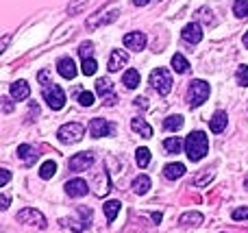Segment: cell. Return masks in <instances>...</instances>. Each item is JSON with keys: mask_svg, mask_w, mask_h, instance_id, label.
Returning a JSON list of instances; mask_svg holds the SVG:
<instances>
[{"mask_svg": "<svg viewBox=\"0 0 248 233\" xmlns=\"http://www.w3.org/2000/svg\"><path fill=\"white\" fill-rule=\"evenodd\" d=\"M57 70L63 78H74L77 77V63L72 61V57H61L59 63H57Z\"/></svg>", "mask_w": 248, "mask_h": 233, "instance_id": "5bb4252c", "label": "cell"}, {"mask_svg": "<svg viewBox=\"0 0 248 233\" xmlns=\"http://www.w3.org/2000/svg\"><path fill=\"white\" fill-rule=\"evenodd\" d=\"M83 74H85V77H94L96 74V70H98V63H96V59H83Z\"/></svg>", "mask_w": 248, "mask_h": 233, "instance_id": "f1b7e54d", "label": "cell"}, {"mask_svg": "<svg viewBox=\"0 0 248 233\" xmlns=\"http://www.w3.org/2000/svg\"><path fill=\"white\" fill-rule=\"evenodd\" d=\"M198 16H201L202 17V20H205L207 22V24H214V16H211V11H207V9H201V13H198Z\"/></svg>", "mask_w": 248, "mask_h": 233, "instance_id": "74e56055", "label": "cell"}, {"mask_svg": "<svg viewBox=\"0 0 248 233\" xmlns=\"http://www.w3.org/2000/svg\"><path fill=\"white\" fill-rule=\"evenodd\" d=\"M150 190V179L146 177V174H141V177H137L135 181H133V192L135 194H146V192Z\"/></svg>", "mask_w": 248, "mask_h": 233, "instance_id": "d4e9b609", "label": "cell"}, {"mask_svg": "<svg viewBox=\"0 0 248 233\" xmlns=\"http://www.w3.org/2000/svg\"><path fill=\"white\" fill-rule=\"evenodd\" d=\"M131 129L137 131V133H141V138H153V126L146 124L141 118H133V120H131Z\"/></svg>", "mask_w": 248, "mask_h": 233, "instance_id": "d6986e66", "label": "cell"}, {"mask_svg": "<svg viewBox=\"0 0 248 233\" xmlns=\"http://www.w3.org/2000/svg\"><path fill=\"white\" fill-rule=\"evenodd\" d=\"M122 83L124 85L128 87V90H135L137 85H140V72H137V70H126V72H124V77H122Z\"/></svg>", "mask_w": 248, "mask_h": 233, "instance_id": "603a6c76", "label": "cell"}, {"mask_svg": "<svg viewBox=\"0 0 248 233\" xmlns=\"http://www.w3.org/2000/svg\"><path fill=\"white\" fill-rule=\"evenodd\" d=\"M124 46L131 48V50H135V52L144 50V46H146V35L140 33V31H135V33H126V35H124Z\"/></svg>", "mask_w": 248, "mask_h": 233, "instance_id": "8fae6325", "label": "cell"}, {"mask_svg": "<svg viewBox=\"0 0 248 233\" xmlns=\"http://www.w3.org/2000/svg\"><path fill=\"white\" fill-rule=\"evenodd\" d=\"M183 39L187 44H201V39H202V26L198 24V22H192V24H187L183 29Z\"/></svg>", "mask_w": 248, "mask_h": 233, "instance_id": "4fadbf2b", "label": "cell"}, {"mask_svg": "<svg viewBox=\"0 0 248 233\" xmlns=\"http://www.w3.org/2000/svg\"><path fill=\"white\" fill-rule=\"evenodd\" d=\"M9 179H11V172H9V170H0V186H7L9 183Z\"/></svg>", "mask_w": 248, "mask_h": 233, "instance_id": "f35d334b", "label": "cell"}, {"mask_svg": "<svg viewBox=\"0 0 248 233\" xmlns=\"http://www.w3.org/2000/svg\"><path fill=\"white\" fill-rule=\"evenodd\" d=\"M135 161H137V166H140V168H146V166L150 164V151L148 148H137L135 151Z\"/></svg>", "mask_w": 248, "mask_h": 233, "instance_id": "484cf974", "label": "cell"}, {"mask_svg": "<svg viewBox=\"0 0 248 233\" xmlns=\"http://www.w3.org/2000/svg\"><path fill=\"white\" fill-rule=\"evenodd\" d=\"M181 126H183V118L181 116H170L163 120V129L166 131H179Z\"/></svg>", "mask_w": 248, "mask_h": 233, "instance_id": "83f0119b", "label": "cell"}, {"mask_svg": "<svg viewBox=\"0 0 248 233\" xmlns=\"http://www.w3.org/2000/svg\"><path fill=\"white\" fill-rule=\"evenodd\" d=\"M244 46L248 48V31H246V35H244Z\"/></svg>", "mask_w": 248, "mask_h": 233, "instance_id": "bcb514c9", "label": "cell"}, {"mask_svg": "<svg viewBox=\"0 0 248 233\" xmlns=\"http://www.w3.org/2000/svg\"><path fill=\"white\" fill-rule=\"evenodd\" d=\"M96 92H98V94L103 96V98L107 100L109 105L116 103V94H113V83L109 81V78H98V81H96Z\"/></svg>", "mask_w": 248, "mask_h": 233, "instance_id": "7c38bea8", "label": "cell"}, {"mask_svg": "<svg viewBox=\"0 0 248 233\" xmlns=\"http://www.w3.org/2000/svg\"><path fill=\"white\" fill-rule=\"evenodd\" d=\"M209 83L201 81V78H196V81L189 83V107H201L202 103H205L207 98H209Z\"/></svg>", "mask_w": 248, "mask_h": 233, "instance_id": "3957f363", "label": "cell"}, {"mask_svg": "<svg viewBox=\"0 0 248 233\" xmlns=\"http://www.w3.org/2000/svg\"><path fill=\"white\" fill-rule=\"evenodd\" d=\"M126 61H128L126 52H124V50H113L111 57H109V65H107L109 72H118V70H120L122 65L126 63Z\"/></svg>", "mask_w": 248, "mask_h": 233, "instance_id": "9a60e30c", "label": "cell"}, {"mask_svg": "<svg viewBox=\"0 0 248 233\" xmlns=\"http://www.w3.org/2000/svg\"><path fill=\"white\" fill-rule=\"evenodd\" d=\"M17 157H20L22 161H26V164H33L39 157V153L35 151L33 146H29V144H20V146H17Z\"/></svg>", "mask_w": 248, "mask_h": 233, "instance_id": "e0dca14e", "label": "cell"}, {"mask_svg": "<svg viewBox=\"0 0 248 233\" xmlns=\"http://www.w3.org/2000/svg\"><path fill=\"white\" fill-rule=\"evenodd\" d=\"M48 77H50V72H48V70H42V72L37 74V81L44 83V85H50V83H48Z\"/></svg>", "mask_w": 248, "mask_h": 233, "instance_id": "ab89813d", "label": "cell"}, {"mask_svg": "<svg viewBox=\"0 0 248 233\" xmlns=\"http://www.w3.org/2000/svg\"><path fill=\"white\" fill-rule=\"evenodd\" d=\"M65 192H68V196H72V199H81V196H85L87 192H90V186H87V181H83V179H72V181L65 183Z\"/></svg>", "mask_w": 248, "mask_h": 233, "instance_id": "30bf717a", "label": "cell"}, {"mask_svg": "<svg viewBox=\"0 0 248 233\" xmlns=\"http://www.w3.org/2000/svg\"><path fill=\"white\" fill-rule=\"evenodd\" d=\"M246 190H248V179H246Z\"/></svg>", "mask_w": 248, "mask_h": 233, "instance_id": "7dc6e473", "label": "cell"}, {"mask_svg": "<svg viewBox=\"0 0 248 233\" xmlns=\"http://www.w3.org/2000/svg\"><path fill=\"white\" fill-rule=\"evenodd\" d=\"M211 177H214V172H209V170H207V172L202 174V177H198V179H196V181H194V183H196V186H205L207 181H211Z\"/></svg>", "mask_w": 248, "mask_h": 233, "instance_id": "8d00e7d4", "label": "cell"}, {"mask_svg": "<svg viewBox=\"0 0 248 233\" xmlns=\"http://www.w3.org/2000/svg\"><path fill=\"white\" fill-rule=\"evenodd\" d=\"M44 100L48 103V107L59 111V109L65 107V92L61 90L59 85L50 83V85H44Z\"/></svg>", "mask_w": 248, "mask_h": 233, "instance_id": "277c9868", "label": "cell"}, {"mask_svg": "<svg viewBox=\"0 0 248 233\" xmlns=\"http://www.w3.org/2000/svg\"><path fill=\"white\" fill-rule=\"evenodd\" d=\"M83 135H85V126L78 124V122L63 124L59 131H57V138H59L61 144H77L83 140Z\"/></svg>", "mask_w": 248, "mask_h": 233, "instance_id": "7a4b0ae2", "label": "cell"}, {"mask_svg": "<svg viewBox=\"0 0 248 233\" xmlns=\"http://www.w3.org/2000/svg\"><path fill=\"white\" fill-rule=\"evenodd\" d=\"M92 52H94V44H92V42L81 44V48H78V55H81V59H90Z\"/></svg>", "mask_w": 248, "mask_h": 233, "instance_id": "836d02e7", "label": "cell"}, {"mask_svg": "<svg viewBox=\"0 0 248 233\" xmlns=\"http://www.w3.org/2000/svg\"><path fill=\"white\" fill-rule=\"evenodd\" d=\"M209 151V140L202 131H194L185 140V153H187L189 161H201Z\"/></svg>", "mask_w": 248, "mask_h": 233, "instance_id": "6da1fadb", "label": "cell"}, {"mask_svg": "<svg viewBox=\"0 0 248 233\" xmlns=\"http://www.w3.org/2000/svg\"><path fill=\"white\" fill-rule=\"evenodd\" d=\"M179 222H181V227H196V225H201L202 222V214L187 212V214H183V216L179 218Z\"/></svg>", "mask_w": 248, "mask_h": 233, "instance_id": "44dd1931", "label": "cell"}, {"mask_svg": "<svg viewBox=\"0 0 248 233\" xmlns=\"http://www.w3.org/2000/svg\"><path fill=\"white\" fill-rule=\"evenodd\" d=\"M120 207H122L120 201H107V203H105V216H107V222H113V220H116V216H118V212H120Z\"/></svg>", "mask_w": 248, "mask_h": 233, "instance_id": "7402d4cb", "label": "cell"}, {"mask_svg": "<svg viewBox=\"0 0 248 233\" xmlns=\"http://www.w3.org/2000/svg\"><path fill=\"white\" fill-rule=\"evenodd\" d=\"M163 148H166L168 153H179L181 148H183V142H181L179 138H168L166 142H163Z\"/></svg>", "mask_w": 248, "mask_h": 233, "instance_id": "f546056e", "label": "cell"}, {"mask_svg": "<svg viewBox=\"0 0 248 233\" xmlns=\"http://www.w3.org/2000/svg\"><path fill=\"white\" fill-rule=\"evenodd\" d=\"M150 83H153V87L161 96H168L170 90H172V77H170V72L163 70V68H157V70L150 72Z\"/></svg>", "mask_w": 248, "mask_h": 233, "instance_id": "5b68a950", "label": "cell"}, {"mask_svg": "<svg viewBox=\"0 0 248 233\" xmlns=\"http://www.w3.org/2000/svg\"><path fill=\"white\" fill-rule=\"evenodd\" d=\"M92 164H94V153H90V151L77 153V155L70 157V161H68L72 172H83V170H87Z\"/></svg>", "mask_w": 248, "mask_h": 233, "instance_id": "52a82bcc", "label": "cell"}, {"mask_svg": "<svg viewBox=\"0 0 248 233\" xmlns=\"http://www.w3.org/2000/svg\"><path fill=\"white\" fill-rule=\"evenodd\" d=\"M113 133V124H109L105 118H94L90 122V135L92 138H105V135Z\"/></svg>", "mask_w": 248, "mask_h": 233, "instance_id": "9c48e42d", "label": "cell"}, {"mask_svg": "<svg viewBox=\"0 0 248 233\" xmlns=\"http://www.w3.org/2000/svg\"><path fill=\"white\" fill-rule=\"evenodd\" d=\"M133 2H135V4H137V7H144V4H148V2H150V0H133Z\"/></svg>", "mask_w": 248, "mask_h": 233, "instance_id": "ee69618b", "label": "cell"}, {"mask_svg": "<svg viewBox=\"0 0 248 233\" xmlns=\"http://www.w3.org/2000/svg\"><path fill=\"white\" fill-rule=\"evenodd\" d=\"M0 100H2V111H4V113L11 111V109H13V103H11V100H9V98H0Z\"/></svg>", "mask_w": 248, "mask_h": 233, "instance_id": "60d3db41", "label": "cell"}, {"mask_svg": "<svg viewBox=\"0 0 248 233\" xmlns=\"http://www.w3.org/2000/svg\"><path fill=\"white\" fill-rule=\"evenodd\" d=\"M235 77H237V83H240L242 87H248V65H240Z\"/></svg>", "mask_w": 248, "mask_h": 233, "instance_id": "d6a6232c", "label": "cell"}, {"mask_svg": "<svg viewBox=\"0 0 248 233\" xmlns=\"http://www.w3.org/2000/svg\"><path fill=\"white\" fill-rule=\"evenodd\" d=\"M233 220H248V207H240V209H233Z\"/></svg>", "mask_w": 248, "mask_h": 233, "instance_id": "d590c367", "label": "cell"}, {"mask_svg": "<svg viewBox=\"0 0 248 233\" xmlns=\"http://www.w3.org/2000/svg\"><path fill=\"white\" fill-rule=\"evenodd\" d=\"M135 107L146 109V107H148V103H146V98H135Z\"/></svg>", "mask_w": 248, "mask_h": 233, "instance_id": "7bdbcfd3", "label": "cell"}, {"mask_svg": "<svg viewBox=\"0 0 248 233\" xmlns=\"http://www.w3.org/2000/svg\"><path fill=\"white\" fill-rule=\"evenodd\" d=\"M87 2H90V0H72V2L68 4V13L70 16H77V13H81L83 9L87 7Z\"/></svg>", "mask_w": 248, "mask_h": 233, "instance_id": "1f68e13d", "label": "cell"}, {"mask_svg": "<svg viewBox=\"0 0 248 233\" xmlns=\"http://www.w3.org/2000/svg\"><path fill=\"white\" fill-rule=\"evenodd\" d=\"M17 220L24 222V225H35V227H39V229H46V227H48L46 218H44L37 209H31V207L22 209V212L17 214Z\"/></svg>", "mask_w": 248, "mask_h": 233, "instance_id": "ba28073f", "label": "cell"}, {"mask_svg": "<svg viewBox=\"0 0 248 233\" xmlns=\"http://www.w3.org/2000/svg\"><path fill=\"white\" fill-rule=\"evenodd\" d=\"M11 96L16 100H26L29 98V94H31V87H29V83L26 81H16V83H11Z\"/></svg>", "mask_w": 248, "mask_h": 233, "instance_id": "2e32d148", "label": "cell"}, {"mask_svg": "<svg viewBox=\"0 0 248 233\" xmlns=\"http://www.w3.org/2000/svg\"><path fill=\"white\" fill-rule=\"evenodd\" d=\"M233 13H235L237 17H248V0H235Z\"/></svg>", "mask_w": 248, "mask_h": 233, "instance_id": "4dcf8cb0", "label": "cell"}, {"mask_svg": "<svg viewBox=\"0 0 248 233\" xmlns=\"http://www.w3.org/2000/svg\"><path fill=\"white\" fill-rule=\"evenodd\" d=\"M209 129L214 131V133H222V131L227 129V113L216 111L214 118H211V122H209Z\"/></svg>", "mask_w": 248, "mask_h": 233, "instance_id": "ac0fdd59", "label": "cell"}, {"mask_svg": "<svg viewBox=\"0 0 248 233\" xmlns=\"http://www.w3.org/2000/svg\"><path fill=\"white\" fill-rule=\"evenodd\" d=\"M150 216H153V220H155V222H159V220H161V214H159V212H155V214H150Z\"/></svg>", "mask_w": 248, "mask_h": 233, "instance_id": "f6af8a7d", "label": "cell"}, {"mask_svg": "<svg viewBox=\"0 0 248 233\" xmlns=\"http://www.w3.org/2000/svg\"><path fill=\"white\" fill-rule=\"evenodd\" d=\"M172 68H174V72H179V74H185L189 70V61L185 59L181 52H176L174 57H172Z\"/></svg>", "mask_w": 248, "mask_h": 233, "instance_id": "cb8c5ba5", "label": "cell"}, {"mask_svg": "<svg viewBox=\"0 0 248 233\" xmlns=\"http://www.w3.org/2000/svg\"><path fill=\"white\" fill-rule=\"evenodd\" d=\"M0 209H9V194H2V199H0Z\"/></svg>", "mask_w": 248, "mask_h": 233, "instance_id": "b9f144b4", "label": "cell"}, {"mask_svg": "<svg viewBox=\"0 0 248 233\" xmlns=\"http://www.w3.org/2000/svg\"><path fill=\"white\" fill-rule=\"evenodd\" d=\"M57 172V164L55 161H44L42 168H39V177L42 179H52Z\"/></svg>", "mask_w": 248, "mask_h": 233, "instance_id": "4316f807", "label": "cell"}, {"mask_svg": "<svg viewBox=\"0 0 248 233\" xmlns=\"http://www.w3.org/2000/svg\"><path fill=\"white\" fill-rule=\"evenodd\" d=\"M118 16H120V11H118V9H111V11H98V13H94L92 17H87L85 26H87V29H98V26H105V24L116 22Z\"/></svg>", "mask_w": 248, "mask_h": 233, "instance_id": "8992f818", "label": "cell"}, {"mask_svg": "<svg viewBox=\"0 0 248 233\" xmlns=\"http://www.w3.org/2000/svg\"><path fill=\"white\" fill-rule=\"evenodd\" d=\"M163 174H166V179H170V181L181 179L185 174V166L183 164H168L166 168H163Z\"/></svg>", "mask_w": 248, "mask_h": 233, "instance_id": "ffe728a7", "label": "cell"}, {"mask_svg": "<svg viewBox=\"0 0 248 233\" xmlns=\"http://www.w3.org/2000/svg\"><path fill=\"white\" fill-rule=\"evenodd\" d=\"M78 103H81L83 107H92V105H94V94H92V92H81V94H78Z\"/></svg>", "mask_w": 248, "mask_h": 233, "instance_id": "e575fe53", "label": "cell"}]
</instances>
